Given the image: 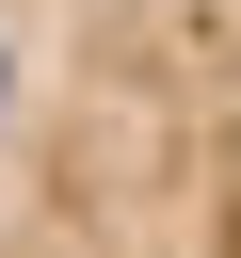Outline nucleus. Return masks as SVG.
Instances as JSON below:
<instances>
[{"label":"nucleus","mask_w":241,"mask_h":258,"mask_svg":"<svg viewBox=\"0 0 241 258\" xmlns=\"http://www.w3.org/2000/svg\"><path fill=\"white\" fill-rule=\"evenodd\" d=\"M0 258H241V0H0Z\"/></svg>","instance_id":"f257e3e1"}]
</instances>
